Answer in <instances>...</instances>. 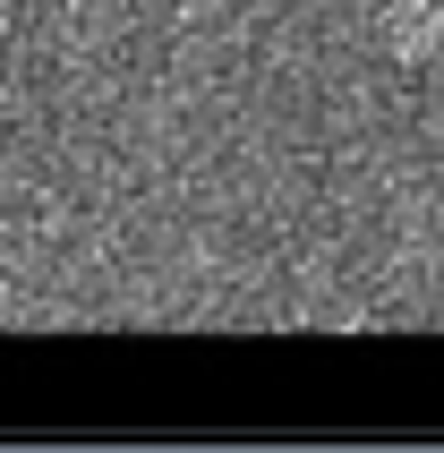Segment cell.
Segmentation results:
<instances>
[{
    "instance_id": "cell-1",
    "label": "cell",
    "mask_w": 444,
    "mask_h": 453,
    "mask_svg": "<svg viewBox=\"0 0 444 453\" xmlns=\"http://www.w3.org/2000/svg\"><path fill=\"white\" fill-rule=\"evenodd\" d=\"M385 51H402V60H419L427 43L444 35V0H402V9H385Z\"/></svg>"
}]
</instances>
